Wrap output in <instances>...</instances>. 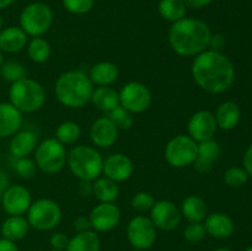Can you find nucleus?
Returning a JSON list of instances; mask_svg holds the SVG:
<instances>
[{"instance_id": "a18cd8bd", "label": "nucleus", "mask_w": 252, "mask_h": 251, "mask_svg": "<svg viewBox=\"0 0 252 251\" xmlns=\"http://www.w3.org/2000/svg\"><path fill=\"white\" fill-rule=\"evenodd\" d=\"M224 43H225L224 36H221V34H212L209 47H212V49H213V51L220 52V49L224 47Z\"/></svg>"}, {"instance_id": "39448f33", "label": "nucleus", "mask_w": 252, "mask_h": 251, "mask_svg": "<svg viewBox=\"0 0 252 251\" xmlns=\"http://www.w3.org/2000/svg\"><path fill=\"white\" fill-rule=\"evenodd\" d=\"M10 103L15 106L20 112L32 113L41 110L46 102V91L34 79L26 78L11 84L9 89Z\"/></svg>"}, {"instance_id": "a211bd4d", "label": "nucleus", "mask_w": 252, "mask_h": 251, "mask_svg": "<svg viewBox=\"0 0 252 251\" xmlns=\"http://www.w3.org/2000/svg\"><path fill=\"white\" fill-rule=\"evenodd\" d=\"M220 145L217 140L209 139L198 143L196 160L192 165L199 174H208L213 169V164L220 155Z\"/></svg>"}, {"instance_id": "49530a36", "label": "nucleus", "mask_w": 252, "mask_h": 251, "mask_svg": "<svg viewBox=\"0 0 252 251\" xmlns=\"http://www.w3.org/2000/svg\"><path fill=\"white\" fill-rule=\"evenodd\" d=\"M9 186H10L9 176H7V174L4 171V170L0 169V199H1L2 194L5 193V191H6Z\"/></svg>"}, {"instance_id": "7ed1b4c3", "label": "nucleus", "mask_w": 252, "mask_h": 251, "mask_svg": "<svg viewBox=\"0 0 252 251\" xmlns=\"http://www.w3.org/2000/svg\"><path fill=\"white\" fill-rule=\"evenodd\" d=\"M94 84L81 70H69L56 81L54 93L59 102L68 108H81L91 100Z\"/></svg>"}, {"instance_id": "ddd939ff", "label": "nucleus", "mask_w": 252, "mask_h": 251, "mask_svg": "<svg viewBox=\"0 0 252 251\" xmlns=\"http://www.w3.org/2000/svg\"><path fill=\"white\" fill-rule=\"evenodd\" d=\"M1 206L9 216H24L32 203L31 192L22 185H10L2 194Z\"/></svg>"}, {"instance_id": "20e7f679", "label": "nucleus", "mask_w": 252, "mask_h": 251, "mask_svg": "<svg viewBox=\"0 0 252 251\" xmlns=\"http://www.w3.org/2000/svg\"><path fill=\"white\" fill-rule=\"evenodd\" d=\"M66 165L71 174L79 180L93 182L102 174L103 157L96 148L76 145L68 152Z\"/></svg>"}, {"instance_id": "393cba45", "label": "nucleus", "mask_w": 252, "mask_h": 251, "mask_svg": "<svg viewBox=\"0 0 252 251\" xmlns=\"http://www.w3.org/2000/svg\"><path fill=\"white\" fill-rule=\"evenodd\" d=\"M214 117H216L218 128L224 130L234 129L240 122V107L234 101H225V102L220 103L219 107L217 108Z\"/></svg>"}, {"instance_id": "2f4dec72", "label": "nucleus", "mask_w": 252, "mask_h": 251, "mask_svg": "<svg viewBox=\"0 0 252 251\" xmlns=\"http://www.w3.org/2000/svg\"><path fill=\"white\" fill-rule=\"evenodd\" d=\"M81 135V128L74 121L62 122L56 129V139L63 145H71L79 140Z\"/></svg>"}, {"instance_id": "6ab92c4d", "label": "nucleus", "mask_w": 252, "mask_h": 251, "mask_svg": "<svg viewBox=\"0 0 252 251\" xmlns=\"http://www.w3.org/2000/svg\"><path fill=\"white\" fill-rule=\"evenodd\" d=\"M24 118L12 103L0 102V138L12 137L21 128Z\"/></svg>"}, {"instance_id": "423d86ee", "label": "nucleus", "mask_w": 252, "mask_h": 251, "mask_svg": "<svg viewBox=\"0 0 252 251\" xmlns=\"http://www.w3.org/2000/svg\"><path fill=\"white\" fill-rule=\"evenodd\" d=\"M65 145L56 138H47L37 145L34 150V162L42 172L47 175H56L61 172L66 165Z\"/></svg>"}, {"instance_id": "dca6fc26", "label": "nucleus", "mask_w": 252, "mask_h": 251, "mask_svg": "<svg viewBox=\"0 0 252 251\" xmlns=\"http://www.w3.org/2000/svg\"><path fill=\"white\" fill-rule=\"evenodd\" d=\"M134 172L132 159L122 153H115L103 160L102 174L115 182H125Z\"/></svg>"}, {"instance_id": "1a4fd4ad", "label": "nucleus", "mask_w": 252, "mask_h": 251, "mask_svg": "<svg viewBox=\"0 0 252 251\" xmlns=\"http://www.w3.org/2000/svg\"><path fill=\"white\" fill-rule=\"evenodd\" d=\"M198 143L189 134H179L167 142L165 145V160L175 169L189 166L197 157Z\"/></svg>"}, {"instance_id": "e433bc0d", "label": "nucleus", "mask_w": 252, "mask_h": 251, "mask_svg": "<svg viewBox=\"0 0 252 251\" xmlns=\"http://www.w3.org/2000/svg\"><path fill=\"white\" fill-rule=\"evenodd\" d=\"M37 170H38V167H37L34 160L30 159L29 157H19L15 162V171L17 172L20 177L25 180L33 179L37 174Z\"/></svg>"}, {"instance_id": "4c0bfd02", "label": "nucleus", "mask_w": 252, "mask_h": 251, "mask_svg": "<svg viewBox=\"0 0 252 251\" xmlns=\"http://www.w3.org/2000/svg\"><path fill=\"white\" fill-rule=\"evenodd\" d=\"M62 4L70 14L84 15L93 10L95 0H62Z\"/></svg>"}, {"instance_id": "5701e85b", "label": "nucleus", "mask_w": 252, "mask_h": 251, "mask_svg": "<svg viewBox=\"0 0 252 251\" xmlns=\"http://www.w3.org/2000/svg\"><path fill=\"white\" fill-rule=\"evenodd\" d=\"M120 75L118 66L113 62L103 61L94 64L89 71V78L94 85L111 86Z\"/></svg>"}, {"instance_id": "c03bdc74", "label": "nucleus", "mask_w": 252, "mask_h": 251, "mask_svg": "<svg viewBox=\"0 0 252 251\" xmlns=\"http://www.w3.org/2000/svg\"><path fill=\"white\" fill-rule=\"evenodd\" d=\"M244 170L248 172V175L252 176V144L246 149L245 154H244Z\"/></svg>"}, {"instance_id": "f03ea898", "label": "nucleus", "mask_w": 252, "mask_h": 251, "mask_svg": "<svg viewBox=\"0 0 252 251\" xmlns=\"http://www.w3.org/2000/svg\"><path fill=\"white\" fill-rule=\"evenodd\" d=\"M212 34L211 27L203 20L184 17L170 27L169 43L179 56L196 57L209 48Z\"/></svg>"}, {"instance_id": "f8f14e48", "label": "nucleus", "mask_w": 252, "mask_h": 251, "mask_svg": "<svg viewBox=\"0 0 252 251\" xmlns=\"http://www.w3.org/2000/svg\"><path fill=\"white\" fill-rule=\"evenodd\" d=\"M150 219L157 229L164 231H171L180 225L182 220L181 209L171 201L160 199L155 201L150 209Z\"/></svg>"}, {"instance_id": "c9c22d12", "label": "nucleus", "mask_w": 252, "mask_h": 251, "mask_svg": "<svg viewBox=\"0 0 252 251\" xmlns=\"http://www.w3.org/2000/svg\"><path fill=\"white\" fill-rule=\"evenodd\" d=\"M155 203V198L152 193L145 191H139L132 197L130 201V206L138 213H145V212H150Z\"/></svg>"}, {"instance_id": "473e14b6", "label": "nucleus", "mask_w": 252, "mask_h": 251, "mask_svg": "<svg viewBox=\"0 0 252 251\" xmlns=\"http://www.w3.org/2000/svg\"><path fill=\"white\" fill-rule=\"evenodd\" d=\"M0 74H1L4 80L12 84L15 83V81L26 78L27 70L21 63H19V62L7 61L2 63L1 68H0Z\"/></svg>"}, {"instance_id": "58836bf2", "label": "nucleus", "mask_w": 252, "mask_h": 251, "mask_svg": "<svg viewBox=\"0 0 252 251\" xmlns=\"http://www.w3.org/2000/svg\"><path fill=\"white\" fill-rule=\"evenodd\" d=\"M207 231L203 223H189L184 230L185 240L189 244H199L206 239Z\"/></svg>"}, {"instance_id": "603ef678", "label": "nucleus", "mask_w": 252, "mask_h": 251, "mask_svg": "<svg viewBox=\"0 0 252 251\" xmlns=\"http://www.w3.org/2000/svg\"><path fill=\"white\" fill-rule=\"evenodd\" d=\"M2 25H4V20H2L1 14H0V31H1V30H2Z\"/></svg>"}, {"instance_id": "c85d7f7f", "label": "nucleus", "mask_w": 252, "mask_h": 251, "mask_svg": "<svg viewBox=\"0 0 252 251\" xmlns=\"http://www.w3.org/2000/svg\"><path fill=\"white\" fill-rule=\"evenodd\" d=\"M93 194L98 199V202L112 203L118 198L120 187L117 182L108 177H97L95 181H93Z\"/></svg>"}, {"instance_id": "f704fd0d", "label": "nucleus", "mask_w": 252, "mask_h": 251, "mask_svg": "<svg viewBox=\"0 0 252 251\" xmlns=\"http://www.w3.org/2000/svg\"><path fill=\"white\" fill-rule=\"evenodd\" d=\"M248 172L241 167H229L224 172V182L231 188H239V187L244 186L248 182Z\"/></svg>"}, {"instance_id": "3c124183", "label": "nucleus", "mask_w": 252, "mask_h": 251, "mask_svg": "<svg viewBox=\"0 0 252 251\" xmlns=\"http://www.w3.org/2000/svg\"><path fill=\"white\" fill-rule=\"evenodd\" d=\"M2 63H4V58H2V52L0 51V68H1Z\"/></svg>"}, {"instance_id": "a19ab883", "label": "nucleus", "mask_w": 252, "mask_h": 251, "mask_svg": "<svg viewBox=\"0 0 252 251\" xmlns=\"http://www.w3.org/2000/svg\"><path fill=\"white\" fill-rule=\"evenodd\" d=\"M74 229H75L78 233L90 230L91 229L90 218H89V217H78V218L74 220Z\"/></svg>"}, {"instance_id": "f257e3e1", "label": "nucleus", "mask_w": 252, "mask_h": 251, "mask_svg": "<svg viewBox=\"0 0 252 251\" xmlns=\"http://www.w3.org/2000/svg\"><path fill=\"white\" fill-rule=\"evenodd\" d=\"M194 83L208 94H221L235 80V66L221 52L207 49L194 57L191 66Z\"/></svg>"}, {"instance_id": "79ce46f5", "label": "nucleus", "mask_w": 252, "mask_h": 251, "mask_svg": "<svg viewBox=\"0 0 252 251\" xmlns=\"http://www.w3.org/2000/svg\"><path fill=\"white\" fill-rule=\"evenodd\" d=\"M184 4L186 5V7H189V9H203V7L208 6L209 4L213 2V0H182Z\"/></svg>"}, {"instance_id": "ea45409f", "label": "nucleus", "mask_w": 252, "mask_h": 251, "mask_svg": "<svg viewBox=\"0 0 252 251\" xmlns=\"http://www.w3.org/2000/svg\"><path fill=\"white\" fill-rule=\"evenodd\" d=\"M49 243H51L52 249L65 251L66 246H68L69 244V238L64 233L57 231V233L52 234L51 239H49Z\"/></svg>"}, {"instance_id": "de8ad7c7", "label": "nucleus", "mask_w": 252, "mask_h": 251, "mask_svg": "<svg viewBox=\"0 0 252 251\" xmlns=\"http://www.w3.org/2000/svg\"><path fill=\"white\" fill-rule=\"evenodd\" d=\"M0 251H19V249L14 241L0 238Z\"/></svg>"}, {"instance_id": "9b49d317", "label": "nucleus", "mask_w": 252, "mask_h": 251, "mask_svg": "<svg viewBox=\"0 0 252 251\" xmlns=\"http://www.w3.org/2000/svg\"><path fill=\"white\" fill-rule=\"evenodd\" d=\"M118 94L120 105L133 115L144 112L152 105V93L147 85L139 81H129L122 86Z\"/></svg>"}, {"instance_id": "4be33fe9", "label": "nucleus", "mask_w": 252, "mask_h": 251, "mask_svg": "<svg viewBox=\"0 0 252 251\" xmlns=\"http://www.w3.org/2000/svg\"><path fill=\"white\" fill-rule=\"evenodd\" d=\"M27 34L21 27L9 26L0 31V51L5 53H17L29 43Z\"/></svg>"}, {"instance_id": "a878e982", "label": "nucleus", "mask_w": 252, "mask_h": 251, "mask_svg": "<svg viewBox=\"0 0 252 251\" xmlns=\"http://www.w3.org/2000/svg\"><path fill=\"white\" fill-rule=\"evenodd\" d=\"M90 102L102 112H111L120 106V94L111 86H97L94 89Z\"/></svg>"}, {"instance_id": "864d4df0", "label": "nucleus", "mask_w": 252, "mask_h": 251, "mask_svg": "<svg viewBox=\"0 0 252 251\" xmlns=\"http://www.w3.org/2000/svg\"><path fill=\"white\" fill-rule=\"evenodd\" d=\"M245 251H252V246H249V248L248 249H246V250Z\"/></svg>"}, {"instance_id": "412c9836", "label": "nucleus", "mask_w": 252, "mask_h": 251, "mask_svg": "<svg viewBox=\"0 0 252 251\" xmlns=\"http://www.w3.org/2000/svg\"><path fill=\"white\" fill-rule=\"evenodd\" d=\"M38 145V138L37 134L32 130H20L12 135L11 140L9 144V152L14 157H29L31 153L36 150Z\"/></svg>"}, {"instance_id": "b1692460", "label": "nucleus", "mask_w": 252, "mask_h": 251, "mask_svg": "<svg viewBox=\"0 0 252 251\" xmlns=\"http://www.w3.org/2000/svg\"><path fill=\"white\" fill-rule=\"evenodd\" d=\"M182 217L187 219L189 223H203L206 217L208 216V207L206 201L197 194L187 196L181 204Z\"/></svg>"}, {"instance_id": "37998d69", "label": "nucleus", "mask_w": 252, "mask_h": 251, "mask_svg": "<svg viewBox=\"0 0 252 251\" xmlns=\"http://www.w3.org/2000/svg\"><path fill=\"white\" fill-rule=\"evenodd\" d=\"M78 192L80 193V196L83 197H88L90 196V194H93V182L79 180Z\"/></svg>"}, {"instance_id": "aec40b11", "label": "nucleus", "mask_w": 252, "mask_h": 251, "mask_svg": "<svg viewBox=\"0 0 252 251\" xmlns=\"http://www.w3.org/2000/svg\"><path fill=\"white\" fill-rule=\"evenodd\" d=\"M204 228H206L207 235H211L216 239H226L231 236L234 233V220L228 214L216 212V213L208 214L204 219Z\"/></svg>"}, {"instance_id": "5fc2aeb1", "label": "nucleus", "mask_w": 252, "mask_h": 251, "mask_svg": "<svg viewBox=\"0 0 252 251\" xmlns=\"http://www.w3.org/2000/svg\"><path fill=\"white\" fill-rule=\"evenodd\" d=\"M49 251H62V250H56V249H52V250H49Z\"/></svg>"}, {"instance_id": "8fccbe9b", "label": "nucleus", "mask_w": 252, "mask_h": 251, "mask_svg": "<svg viewBox=\"0 0 252 251\" xmlns=\"http://www.w3.org/2000/svg\"><path fill=\"white\" fill-rule=\"evenodd\" d=\"M214 251H233V250H230V249L228 248H219V249H216Z\"/></svg>"}, {"instance_id": "6e6d98bb", "label": "nucleus", "mask_w": 252, "mask_h": 251, "mask_svg": "<svg viewBox=\"0 0 252 251\" xmlns=\"http://www.w3.org/2000/svg\"><path fill=\"white\" fill-rule=\"evenodd\" d=\"M185 251H194V250H185Z\"/></svg>"}, {"instance_id": "72a5a7b5", "label": "nucleus", "mask_w": 252, "mask_h": 251, "mask_svg": "<svg viewBox=\"0 0 252 251\" xmlns=\"http://www.w3.org/2000/svg\"><path fill=\"white\" fill-rule=\"evenodd\" d=\"M108 118L112 121L113 125L117 127V129H129L133 126L134 122V118H133V113H130L129 111L126 110L122 106H117L115 110H112L111 112H108Z\"/></svg>"}, {"instance_id": "7c9ffc66", "label": "nucleus", "mask_w": 252, "mask_h": 251, "mask_svg": "<svg viewBox=\"0 0 252 251\" xmlns=\"http://www.w3.org/2000/svg\"><path fill=\"white\" fill-rule=\"evenodd\" d=\"M27 54L33 63H46L52 53L51 44L42 36L32 37L27 43Z\"/></svg>"}, {"instance_id": "f3484780", "label": "nucleus", "mask_w": 252, "mask_h": 251, "mask_svg": "<svg viewBox=\"0 0 252 251\" xmlns=\"http://www.w3.org/2000/svg\"><path fill=\"white\" fill-rule=\"evenodd\" d=\"M90 138L97 148H111L118 139V129L107 117L97 118L90 127Z\"/></svg>"}, {"instance_id": "c756f323", "label": "nucleus", "mask_w": 252, "mask_h": 251, "mask_svg": "<svg viewBox=\"0 0 252 251\" xmlns=\"http://www.w3.org/2000/svg\"><path fill=\"white\" fill-rule=\"evenodd\" d=\"M158 11L162 20L174 24L186 17L187 7L182 0H160Z\"/></svg>"}, {"instance_id": "cd10ccee", "label": "nucleus", "mask_w": 252, "mask_h": 251, "mask_svg": "<svg viewBox=\"0 0 252 251\" xmlns=\"http://www.w3.org/2000/svg\"><path fill=\"white\" fill-rule=\"evenodd\" d=\"M101 241L95 230L76 233L71 239L65 251H100Z\"/></svg>"}, {"instance_id": "2eb2a0df", "label": "nucleus", "mask_w": 252, "mask_h": 251, "mask_svg": "<svg viewBox=\"0 0 252 251\" xmlns=\"http://www.w3.org/2000/svg\"><path fill=\"white\" fill-rule=\"evenodd\" d=\"M90 223L91 228L97 233H106L115 229L120 224L121 220V209L112 203H103L100 202L96 204L90 212Z\"/></svg>"}, {"instance_id": "9d476101", "label": "nucleus", "mask_w": 252, "mask_h": 251, "mask_svg": "<svg viewBox=\"0 0 252 251\" xmlns=\"http://www.w3.org/2000/svg\"><path fill=\"white\" fill-rule=\"evenodd\" d=\"M158 231L157 226L149 217L143 214L133 217L127 226V238L130 245L138 250H147L155 244Z\"/></svg>"}, {"instance_id": "6e6552de", "label": "nucleus", "mask_w": 252, "mask_h": 251, "mask_svg": "<svg viewBox=\"0 0 252 251\" xmlns=\"http://www.w3.org/2000/svg\"><path fill=\"white\" fill-rule=\"evenodd\" d=\"M26 219L31 228L41 231L52 230L61 223L62 209L53 199L38 198L32 201Z\"/></svg>"}, {"instance_id": "4468645a", "label": "nucleus", "mask_w": 252, "mask_h": 251, "mask_svg": "<svg viewBox=\"0 0 252 251\" xmlns=\"http://www.w3.org/2000/svg\"><path fill=\"white\" fill-rule=\"evenodd\" d=\"M217 129H218V126H217L216 117L208 110L197 111L189 117L187 122L189 135L197 143L213 139Z\"/></svg>"}, {"instance_id": "bb28decb", "label": "nucleus", "mask_w": 252, "mask_h": 251, "mask_svg": "<svg viewBox=\"0 0 252 251\" xmlns=\"http://www.w3.org/2000/svg\"><path fill=\"white\" fill-rule=\"evenodd\" d=\"M30 228L31 226L24 216H9L1 224V235L16 243L29 234Z\"/></svg>"}, {"instance_id": "0eeeda50", "label": "nucleus", "mask_w": 252, "mask_h": 251, "mask_svg": "<svg viewBox=\"0 0 252 251\" xmlns=\"http://www.w3.org/2000/svg\"><path fill=\"white\" fill-rule=\"evenodd\" d=\"M53 24V11L47 4L34 1L26 5L20 14V27L27 36H43Z\"/></svg>"}, {"instance_id": "09e8293b", "label": "nucleus", "mask_w": 252, "mask_h": 251, "mask_svg": "<svg viewBox=\"0 0 252 251\" xmlns=\"http://www.w3.org/2000/svg\"><path fill=\"white\" fill-rule=\"evenodd\" d=\"M14 1L15 0H0V10L9 7Z\"/></svg>"}]
</instances>
